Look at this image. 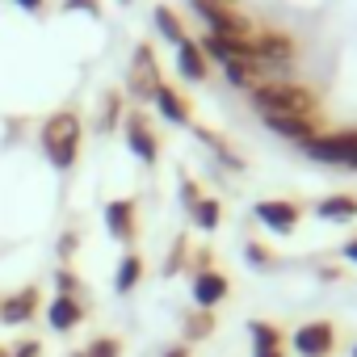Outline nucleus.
<instances>
[{
  "instance_id": "nucleus-1",
  "label": "nucleus",
  "mask_w": 357,
  "mask_h": 357,
  "mask_svg": "<svg viewBox=\"0 0 357 357\" xmlns=\"http://www.w3.org/2000/svg\"><path fill=\"white\" fill-rule=\"evenodd\" d=\"M252 105H257L261 122H269V118H303V122H315V114H319L315 93L303 89V84H294V80H273V84L252 89Z\"/></svg>"
},
{
  "instance_id": "nucleus-2",
  "label": "nucleus",
  "mask_w": 357,
  "mask_h": 357,
  "mask_svg": "<svg viewBox=\"0 0 357 357\" xmlns=\"http://www.w3.org/2000/svg\"><path fill=\"white\" fill-rule=\"evenodd\" d=\"M43 151L59 172H68L76 164V155H80V118L72 109H59L43 122Z\"/></svg>"
},
{
  "instance_id": "nucleus-3",
  "label": "nucleus",
  "mask_w": 357,
  "mask_h": 357,
  "mask_svg": "<svg viewBox=\"0 0 357 357\" xmlns=\"http://www.w3.org/2000/svg\"><path fill=\"white\" fill-rule=\"evenodd\" d=\"M303 151L319 164H344L357 168V130H340V135H311L303 143Z\"/></svg>"
},
{
  "instance_id": "nucleus-4",
  "label": "nucleus",
  "mask_w": 357,
  "mask_h": 357,
  "mask_svg": "<svg viewBox=\"0 0 357 357\" xmlns=\"http://www.w3.org/2000/svg\"><path fill=\"white\" fill-rule=\"evenodd\" d=\"M160 84H164V80H160V68H155L151 47H139V51H135V63H130V84H126V89H130V97L151 101Z\"/></svg>"
},
{
  "instance_id": "nucleus-5",
  "label": "nucleus",
  "mask_w": 357,
  "mask_h": 357,
  "mask_svg": "<svg viewBox=\"0 0 357 357\" xmlns=\"http://www.w3.org/2000/svg\"><path fill=\"white\" fill-rule=\"evenodd\" d=\"M294 349L303 353V357H328L332 349H336V332H332V324H303L298 332H294Z\"/></svg>"
},
{
  "instance_id": "nucleus-6",
  "label": "nucleus",
  "mask_w": 357,
  "mask_h": 357,
  "mask_svg": "<svg viewBox=\"0 0 357 357\" xmlns=\"http://www.w3.org/2000/svg\"><path fill=\"white\" fill-rule=\"evenodd\" d=\"M223 298H227V278L219 269H198V278H194V303L202 311H215Z\"/></svg>"
},
{
  "instance_id": "nucleus-7",
  "label": "nucleus",
  "mask_w": 357,
  "mask_h": 357,
  "mask_svg": "<svg viewBox=\"0 0 357 357\" xmlns=\"http://www.w3.org/2000/svg\"><path fill=\"white\" fill-rule=\"evenodd\" d=\"M126 143H130V151H135L143 164H155V155H160V143H155L151 126L143 122V114H130V118H126Z\"/></svg>"
},
{
  "instance_id": "nucleus-8",
  "label": "nucleus",
  "mask_w": 357,
  "mask_h": 357,
  "mask_svg": "<svg viewBox=\"0 0 357 357\" xmlns=\"http://www.w3.org/2000/svg\"><path fill=\"white\" fill-rule=\"evenodd\" d=\"M257 219L273 231H294L298 227V206L294 202H282V198H269V202H257Z\"/></svg>"
},
{
  "instance_id": "nucleus-9",
  "label": "nucleus",
  "mask_w": 357,
  "mask_h": 357,
  "mask_svg": "<svg viewBox=\"0 0 357 357\" xmlns=\"http://www.w3.org/2000/svg\"><path fill=\"white\" fill-rule=\"evenodd\" d=\"M176 68H181V76H185V80H194V84H202V80L211 76V59L202 55V47H198L194 38L176 43Z\"/></svg>"
},
{
  "instance_id": "nucleus-10",
  "label": "nucleus",
  "mask_w": 357,
  "mask_h": 357,
  "mask_svg": "<svg viewBox=\"0 0 357 357\" xmlns=\"http://www.w3.org/2000/svg\"><path fill=\"white\" fill-rule=\"evenodd\" d=\"M105 227H109L114 240L130 244V240H135V202H130V198L109 202V206H105Z\"/></svg>"
},
{
  "instance_id": "nucleus-11",
  "label": "nucleus",
  "mask_w": 357,
  "mask_h": 357,
  "mask_svg": "<svg viewBox=\"0 0 357 357\" xmlns=\"http://www.w3.org/2000/svg\"><path fill=\"white\" fill-rule=\"evenodd\" d=\"M151 101H155V109H160L168 122H176V126H185V122H190V101H185V93H176L172 84H160Z\"/></svg>"
},
{
  "instance_id": "nucleus-12",
  "label": "nucleus",
  "mask_w": 357,
  "mask_h": 357,
  "mask_svg": "<svg viewBox=\"0 0 357 357\" xmlns=\"http://www.w3.org/2000/svg\"><path fill=\"white\" fill-rule=\"evenodd\" d=\"M80 315H84V311H80V303H76V298H68V294H59V298L47 307V319H51V328H55V332H72V328L80 324Z\"/></svg>"
},
{
  "instance_id": "nucleus-13",
  "label": "nucleus",
  "mask_w": 357,
  "mask_h": 357,
  "mask_svg": "<svg viewBox=\"0 0 357 357\" xmlns=\"http://www.w3.org/2000/svg\"><path fill=\"white\" fill-rule=\"evenodd\" d=\"M315 215L328 219V223H349V219H357V198L353 194H332L315 206Z\"/></svg>"
},
{
  "instance_id": "nucleus-14",
  "label": "nucleus",
  "mask_w": 357,
  "mask_h": 357,
  "mask_svg": "<svg viewBox=\"0 0 357 357\" xmlns=\"http://www.w3.org/2000/svg\"><path fill=\"white\" fill-rule=\"evenodd\" d=\"M34 307H38V294L34 290H22V294H13V298L0 303V319H5V324H26L34 315Z\"/></svg>"
},
{
  "instance_id": "nucleus-15",
  "label": "nucleus",
  "mask_w": 357,
  "mask_h": 357,
  "mask_svg": "<svg viewBox=\"0 0 357 357\" xmlns=\"http://www.w3.org/2000/svg\"><path fill=\"white\" fill-rule=\"evenodd\" d=\"M273 135H286V139H294V143H307L311 135H319L315 130V122H303V118H269L265 122Z\"/></svg>"
},
{
  "instance_id": "nucleus-16",
  "label": "nucleus",
  "mask_w": 357,
  "mask_h": 357,
  "mask_svg": "<svg viewBox=\"0 0 357 357\" xmlns=\"http://www.w3.org/2000/svg\"><path fill=\"white\" fill-rule=\"evenodd\" d=\"M155 26H160V34H164V38H168L172 47L190 38V34H185V26H181V17H176V13H172L168 5H160V9H155Z\"/></svg>"
},
{
  "instance_id": "nucleus-17",
  "label": "nucleus",
  "mask_w": 357,
  "mask_h": 357,
  "mask_svg": "<svg viewBox=\"0 0 357 357\" xmlns=\"http://www.w3.org/2000/svg\"><path fill=\"white\" fill-rule=\"evenodd\" d=\"M190 215H194V223H198L202 231H215V227H219V202H215V198H198V202L190 206Z\"/></svg>"
},
{
  "instance_id": "nucleus-18",
  "label": "nucleus",
  "mask_w": 357,
  "mask_h": 357,
  "mask_svg": "<svg viewBox=\"0 0 357 357\" xmlns=\"http://www.w3.org/2000/svg\"><path fill=\"white\" fill-rule=\"evenodd\" d=\"M139 273H143V261L130 252V257H122V265H118V294H126V290H135V282H139Z\"/></svg>"
},
{
  "instance_id": "nucleus-19",
  "label": "nucleus",
  "mask_w": 357,
  "mask_h": 357,
  "mask_svg": "<svg viewBox=\"0 0 357 357\" xmlns=\"http://www.w3.org/2000/svg\"><path fill=\"white\" fill-rule=\"evenodd\" d=\"M248 332H252V344H257V353L261 349H282V332L278 328H269V324H248Z\"/></svg>"
},
{
  "instance_id": "nucleus-20",
  "label": "nucleus",
  "mask_w": 357,
  "mask_h": 357,
  "mask_svg": "<svg viewBox=\"0 0 357 357\" xmlns=\"http://www.w3.org/2000/svg\"><path fill=\"white\" fill-rule=\"evenodd\" d=\"M211 332H215V315H211V311H198V315L185 319V340H202V336H211Z\"/></svg>"
},
{
  "instance_id": "nucleus-21",
  "label": "nucleus",
  "mask_w": 357,
  "mask_h": 357,
  "mask_svg": "<svg viewBox=\"0 0 357 357\" xmlns=\"http://www.w3.org/2000/svg\"><path fill=\"white\" fill-rule=\"evenodd\" d=\"M118 114H122V93H105V101H101V118H97V130H109V126L118 122Z\"/></svg>"
},
{
  "instance_id": "nucleus-22",
  "label": "nucleus",
  "mask_w": 357,
  "mask_h": 357,
  "mask_svg": "<svg viewBox=\"0 0 357 357\" xmlns=\"http://www.w3.org/2000/svg\"><path fill=\"white\" fill-rule=\"evenodd\" d=\"M84 357H118V340L114 336H101V340H93L89 344V353Z\"/></svg>"
},
{
  "instance_id": "nucleus-23",
  "label": "nucleus",
  "mask_w": 357,
  "mask_h": 357,
  "mask_svg": "<svg viewBox=\"0 0 357 357\" xmlns=\"http://www.w3.org/2000/svg\"><path fill=\"white\" fill-rule=\"evenodd\" d=\"M181 261H185V240H176V248H172V257L164 261V273H176V269H181Z\"/></svg>"
},
{
  "instance_id": "nucleus-24",
  "label": "nucleus",
  "mask_w": 357,
  "mask_h": 357,
  "mask_svg": "<svg viewBox=\"0 0 357 357\" xmlns=\"http://www.w3.org/2000/svg\"><path fill=\"white\" fill-rule=\"evenodd\" d=\"M59 294H68V298H76V278H72V269H59Z\"/></svg>"
},
{
  "instance_id": "nucleus-25",
  "label": "nucleus",
  "mask_w": 357,
  "mask_h": 357,
  "mask_svg": "<svg viewBox=\"0 0 357 357\" xmlns=\"http://www.w3.org/2000/svg\"><path fill=\"white\" fill-rule=\"evenodd\" d=\"M38 353H43V344H38V340H22L13 357H38Z\"/></svg>"
},
{
  "instance_id": "nucleus-26",
  "label": "nucleus",
  "mask_w": 357,
  "mask_h": 357,
  "mask_svg": "<svg viewBox=\"0 0 357 357\" xmlns=\"http://www.w3.org/2000/svg\"><path fill=\"white\" fill-rule=\"evenodd\" d=\"M248 257H252V265H261V269L269 265V252H265L261 244H248Z\"/></svg>"
},
{
  "instance_id": "nucleus-27",
  "label": "nucleus",
  "mask_w": 357,
  "mask_h": 357,
  "mask_svg": "<svg viewBox=\"0 0 357 357\" xmlns=\"http://www.w3.org/2000/svg\"><path fill=\"white\" fill-rule=\"evenodd\" d=\"M72 252H76V236H72V231H68V236H63V240H59V257H63V261H68V257H72Z\"/></svg>"
},
{
  "instance_id": "nucleus-28",
  "label": "nucleus",
  "mask_w": 357,
  "mask_h": 357,
  "mask_svg": "<svg viewBox=\"0 0 357 357\" xmlns=\"http://www.w3.org/2000/svg\"><path fill=\"white\" fill-rule=\"evenodd\" d=\"M63 9H89V13H97V0H63Z\"/></svg>"
},
{
  "instance_id": "nucleus-29",
  "label": "nucleus",
  "mask_w": 357,
  "mask_h": 357,
  "mask_svg": "<svg viewBox=\"0 0 357 357\" xmlns=\"http://www.w3.org/2000/svg\"><path fill=\"white\" fill-rule=\"evenodd\" d=\"M17 5L30 9V13H43V9H47V0H17Z\"/></svg>"
},
{
  "instance_id": "nucleus-30",
  "label": "nucleus",
  "mask_w": 357,
  "mask_h": 357,
  "mask_svg": "<svg viewBox=\"0 0 357 357\" xmlns=\"http://www.w3.org/2000/svg\"><path fill=\"white\" fill-rule=\"evenodd\" d=\"M198 198H202V194H198V185H194V181H185V206H194Z\"/></svg>"
},
{
  "instance_id": "nucleus-31",
  "label": "nucleus",
  "mask_w": 357,
  "mask_h": 357,
  "mask_svg": "<svg viewBox=\"0 0 357 357\" xmlns=\"http://www.w3.org/2000/svg\"><path fill=\"white\" fill-rule=\"evenodd\" d=\"M344 261H353V265H357V240H349V244H344Z\"/></svg>"
},
{
  "instance_id": "nucleus-32",
  "label": "nucleus",
  "mask_w": 357,
  "mask_h": 357,
  "mask_svg": "<svg viewBox=\"0 0 357 357\" xmlns=\"http://www.w3.org/2000/svg\"><path fill=\"white\" fill-rule=\"evenodd\" d=\"M164 357H190V349H185V344H176V349H168Z\"/></svg>"
},
{
  "instance_id": "nucleus-33",
  "label": "nucleus",
  "mask_w": 357,
  "mask_h": 357,
  "mask_svg": "<svg viewBox=\"0 0 357 357\" xmlns=\"http://www.w3.org/2000/svg\"><path fill=\"white\" fill-rule=\"evenodd\" d=\"M257 357H282V349H261Z\"/></svg>"
},
{
  "instance_id": "nucleus-34",
  "label": "nucleus",
  "mask_w": 357,
  "mask_h": 357,
  "mask_svg": "<svg viewBox=\"0 0 357 357\" xmlns=\"http://www.w3.org/2000/svg\"><path fill=\"white\" fill-rule=\"evenodd\" d=\"M0 357H13V353H9V349H0Z\"/></svg>"
},
{
  "instance_id": "nucleus-35",
  "label": "nucleus",
  "mask_w": 357,
  "mask_h": 357,
  "mask_svg": "<svg viewBox=\"0 0 357 357\" xmlns=\"http://www.w3.org/2000/svg\"><path fill=\"white\" fill-rule=\"evenodd\" d=\"M353 357H357V349H353Z\"/></svg>"
}]
</instances>
